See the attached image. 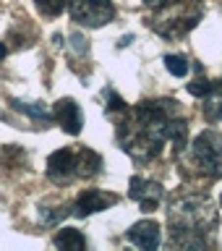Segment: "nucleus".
I'll return each instance as SVG.
<instances>
[{"mask_svg": "<svg viewBox=\"0 0 222 251\" xmlns=\"http://www.w3.org/2000/svg\"><path fill=\"white\" fill-rule=\"evenodd\" d=\"M128 196H131L133 201H139V207L144 209V212H154L157 207H160L165 191H162V186L157 183V180H147V178H141V176H133L131 178Z\"/></svg>", "mask_w": 222, "mask_h": 251, "instance_id": "39448f33", "label": "nucleus"}, {"mask_svg": "<svg viewBox=\"0 0 222 251\" xmlns=\"http://www.w3.org/2000/svg\"><path fill=\"white\" fill-rule=\"evenodd\" d=\"M188 92L194 94V97H204V94H209L212 89V81H207V78H194V81H188Z\"/></svg>", "mask_w": 222, "mask_h": 251, "instance_id": "f3484780", "label": "nucleus"}, {"mask_svg": "<svg viewBox=\"0 0 222 251\" xmlns=\"http://www.w3.org/2000/svg\"><path fill=\"white\" fill-rule=\"evenodd\" d=\"M11 105L16 110H21V113H26L31 118H37V121H50L52 113L47 110L45 105H39V102H21V100H11Z\"/></svg>", "mask_w": 222, "mask_h": 251, "instance_id": "ddd939ff", "label": "nucleus"}, {"mask_svg": "<svg viewBox=\"0 0 222 251\" xmlns=\"http://www.w3.org/2000/svg\"><path fill=\"white\" fill-rule=\"evenodd\" d=\"M52 246L63 249V251H84L86 238H84L81 230H76V227H63V230H58V235L52 238Z\"/></svg>", "mask_w": 222, "mask_h": 251, "instance_id": "f8f14e48", "label": "nucleus"}, {"mask_svg": "<svg viewBox=\"0 0 222 251\" xmlns=\"http://www.w3.org/2000/svg\"><path fill=\"white\" fill-rule=\"evenodd\" d=\"M102 168V157L89 147H81L74 152V170L76 178H94Z\"/></svg>", "mask_w": 222, "mask_h": 251, "instance_id": "9d476101", "label": "nucleus"}, {"mask_svg": "<svg viewBox=\"0 0 222 251\" xmlns=\"http://www.w3.org/2000/svg\"><path fill=\"white\" fill-rule=\"evenodd\" d=\"M128 241L133 246L144 249V251H152V249L160 246V225H157L154 220H141V223L131 225Z\"/></svg>", "mask_w": 222, "mask_h": 251, "instance_id": "1a4fd4ad", "label": "nucleus"}, {"mask_svg": "<svg viewBox=\"0 0 222 251\" xmlns=\"http://www.w3.org/2000/svg\"><path fill=\"white\" fill-rule=\"evenodd\" d=\"M47 178L52 183H68L71 178H76L74 170V149H58L47 157Z\"/></svg>", "mask_w": 222, "mask_h": 251, "instance_id": "6e6552de", "label": "nucleus"}, {"mask_svg": "<svg viewBox=\"0 0 222 251\" xmlns=\"http://www.w3.org/2000/svg\"><path fill=\"white\" fill-rule=\"evenodd\" d=\"M52 118L58 121V126L71 136H78L81 133V126H84V115H81V107L76 105V100L71 97H60L58 102L52 105Z\"/></svg>", "mask_w": 222, "mask_h": 251, "instance_id": "423d86ee", "label": "nucleus"}, {"mask_svg": "<svg viewBox=\"0 0 222 251\" xmlns=\"http://www.w3.org/2000/svg\"><path fill=\"white\" fill-rule=\"evenodd\" d=\"M34 5H37V11L42 13V16L55 19V16H60L71 3H68V0H34Z\"/></svg>", "mask_w": 222, "mask_h": 251, "instance_id": "2eb2a0df", "label": "nucleus"}, {"mask_svg": "<svg viewBox=\"0 0 222 251\" xmlns=\"http://www.w3.org/2000/svg\"><path fill=\"white\" fill-rule=\"evenodd\" d=\"M204 118L209 123L222 121V81H212L209 94H204Z\"/></svg>", "mask_w": 222, "mask_h": 251, "instance_id": "9b49d317", "label": "nucleus"}, {"mask_svg": "<svg viewBox=\"0 0 222 251\" xmlns=\"http://www.w3.org/2000/svg\"><path fill=\"white\" fill-rule=\"evenodd\" d=\"M201 0H165L152 16V29L165 39H180L201 21Z\"/></svg>", "mask_w": 222, "mask_h": 251, "instance_id": "f03ea898", "label": "nucleus"}, {"mask_svg": "<svg viewBox=\"0 0 222 251\" xmlns=\"http://www.w3.org/2000/svg\"><path fill=\"white\" fill-rule=\"evenodd\" d=\"M68 215V207H39V223L42 225H58Z\"/></svg>", "mask_w": 222, "mask_h": 251, "instance_id": "dca6fc26", "label": "nucleus"}, {"mask_svg": "<svg viewBox=\"0 0 222 251\" xmlns=\"http://www.w3.org/2000/svg\"><path fill=\"white\" fill-rule=\"evenodd\" d=\"M191 157L204 176L222 178V139L217 131H201L194 139Z\"/></svg>", "mask_w": 222, "mask_h": 251, "instance_id": "7ed1b4c3", "label": "nucleus"}, {"mask_svg": "<svg viewBox=\"0 0 222 251\" xmlns=\"http://www.w3.org/2000/svg\"><path fill=\"white\" fill-rule=\"evenodd\" d=\"M141 3H144V5H149V8H157V5H162L165 0H141Z\"/></svg>", "mask_w": 222, "mask_h": 251, "instance_id": "aec40b11", "label": "nucleus"}, {"mask_svg": "<svg viewBox=\"0 0 222 251\" xmlns=\"http://www.w3.org/2000/svg\"><path fill=\"white\" fill-rule=\"evenodd\" d=\"M168 223H170V235L175 246L201 249L207 246L204 235L217 227V209L209 196L204 194L178 196L168 207Z\"/></svg>", "mask_w": 222, "mask_h": 251, "instance_id": "f257e3e1", "label": "nucleus"}, {"mask_svg": "<svg viewBox=\"0 0 222 251\" xmlns=\"http://www.w3.org/2000/svg\"><path fill=\"white\" fill-rule=\"evenodd\" d=\"M113 204H118V196L115 194L99 191V188H86V191L78 194L74 209H76L78 217H89V215H94V212H102V209L113 207Z\"/></svg>", "mask_w": 222, "mask_h": 251, "instance_id": "0eeeda50", "label": "nucleus"}, {"mask_svg": "<svg viewBox=\"0 0 222 251\" xmlns=\"http://www.w3.org/2000/svg\"><path fill=\"white\" fill-rule=\"evenodd\" d=\"M71 45H74V50H76L78 55L89 50V45H86V39H84L81 34H74V37H71Z\"/></svg>", "mask_w": 222, "mask_h": 251, "instance_id": "6ab92c4d", "label": "nucleus"}, {"mask_svg": "<svg viewBox=\"0 0 222 251\" xmlns=\"http://www.w3.org/2000/svg\"><path fill=\"white\" fill-rule=\"evenodd\" d=\"M3 55H5V45L0 42V58H3Z\"/></svg>", "mask_w": 222, "mask_h": 251, "instance_id": "412c9836", "label": "nucleus"}, {"mask_svg": "<svg viewBox=\"0 0 222 251\" xmlns=\"http://www.w3.org/2000/svg\"><path fill=\"white\" fill-rule=\"evenodd\" d=\"M71 19L81 26L99 29L115 19V5L110 0H71Z\"/></svg>", "mask_w": 222, "mask_h": 251, "instance_id": "20e7f679", "label": "nucleus"}, {"mask_svg": "<svg viewBox=\"0 0 222 251\" xmlns=\"http://www.w3.org/2000/svg\"><path fill=\"white\" fill-rule=\"evenodd\" d=\"M165 68H168L175 78H183V76H188L191 63H188V58H183V55H165Z\"/></svg>", "mask_w": 222, "mask_h": 251, "instance_id": "4468645a", "label": "nucleus"}, {"mask_svg": "<svg viewBox=\"0 0 222 251\" xmlns=\"http://www.w3.org/2000/svg\"><path fill=\"white\" fill-rule=\"evenodd\" d=\"M107 102H110V105H107L110 113H125V102L118 97L113 89H107Z\"/></svg>", "mask_w": 222, "mask_h": 251, "instance_id": "a211bd4d", "label": "nucleus"}]
</instances>
